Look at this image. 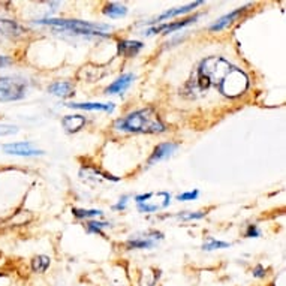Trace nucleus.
Masks as SVG:
<instances>
[{"mask_svg": "<svg viewBox=\"0 0 286 286\" xmlns=\"http://www.w3.org/2000/svg\"><path fill=\"white\" fill-rule=\"evenodd\" d=\"M24 33H26V28L21 24H18L17 21L0 18V35L11 38V39H17V38H21Z\"/></svg>", "mask_w": 286, "mask_h": 286, "instance_id": "nucleus-8", "label": "nucleus"}, {"mask_svg": "<svg viewBox=\"0 0 286 286\" xmlns=\"http://www.w3.org/2000/svg\"><path fill=\"white\" fill-rule=\"evenodd\" d=\"M246 237L252 238V237H260V230L256 225H249L247 231H246Z\"/></svg>", "mask_w": 286, "mask_h": 286, "instance_id": "nucleus-26", "label": "nucleus"}, {"mask_svg": "<svg viewBox=\"0 0 286 286\" xmlns=\"http://www.w3.org/2000/svg\"><path fill=\"white\" fill-rule=\"evenodd\" d=\"M177 149H179V144H176V142H163V144H159L156 149L153 150V153H152V156H150L147 163H149V165H153V163H156V162H160V160H163V159L171 156Z\"/></svg>", "mask_w": 286, "mask_h": 286, "instance_id": "nucleus-9", "label": "nucleus"}, {"mask_svg": "<svg viewBox=\"0 0 286 286\" xmlns=\"http://www.w3.org/2000/svg\"><path fill=\"white\" fill-rule=\"evenodd\" d=\"M12 133H17V128L15 126L0 125V136H8V135H12Z\"/></svg>", "mask_w": 286, "mask_h": 286, "instance_id": "nucleus-25", "label": "nucleus"}, {"mask_svg": "<svg viewBox=\"0 0 286 286\" xmlns=\"http://www.w3.org/2000/svg\"><path fill=\"white\" fill-rule=\"evenodd\" d=\"M247 9V6H243V8H238V9H235V11H233L231 14H226V15H223L222 18H219L214 24H211L210 26V30L211 32H220V30H223L225 27H228L230 24H233L235 20L244 12Z\"/></svg>", "mask_w": 286, "mask_h": 286, "instance_id": "nucleus-12", "label": "nucleus"}, {"mask_svg": "<svg viewBox=\"0 0 286 286\" xmlns=\"http://www.w3.org/2000/svg\"><path fill=\"white\" fill-rule=\"evenodd\" d=\"M109 226V223L106 222H96V220H90L89 225H87V231L89 233H96V234L102 235V228Z\"/></svg>", "mask_w": 286, "mask_h": 286, "instance_id": "nucleus-22", "label": "nucleus"}, {"mask_svg": "<svg viewBox=\"0 0 286 286\" xmlns=\"http://www.w3.org/2000/svg\"><path fill=\"white\" fill-rule=\"evenodd\" d=\"M66 106L74 108V109H84V111H105V112H112L114 111V104H98V102H72L66 104Z\"/></svg>", "mask_w": 286, "mask_h": 286, "instance_id": "nucleus-15", "label": "nucleus"}, {"mask_svg": "<svg viewBox=\"0 0 286 286\" xmlns=\"http://www.w3.org/2000/svg\"><path fill=\"white\" fill-rule=\"evenodd\" d=\"M104 14L111 18H120L128 14V8L120 3H108L104 8Z\"/></svg>", "mask_w": 286, "mask_h": 286, "instance_id": "nucleus-18", "label": "nucleus"}, {"mask_svg": "<svg viewBox=\"0 0 286 286\" xmlns=\"http://www.w3.org/2000/svg\"><path fill=\"white\" fill-rule=\"evenodd\" d=\"M48 267H50V258L48 256L39 255L32 261V268H33L35 273H44V271H47Z\"/></svg>", "mask_w": 286, "mask_h": 286, "instance_id": "nucleus-19", "label": "nucleus"}, {"mask_svg": "<svg viewBox=\"0 0 286 286\" xmlns=\"http://www.w3.org/2000/svg\"><path fill=\"white\" fill-rule=\"evenodd\" d=\"M230 246H231L230 243L217 241V240H214L213 237H208L207 241L203 244V249H204V250H216V249H225V247H230Z\"/></svg>", "mask_w": 286, "mask_h": 286, "instance_id": "nucleus-20", "label": "nucleus"}, {"mask_svg": "<svg viewBox=\"0 0 286 286\" xmlns=\"http://www.w3.org/2000/svg\"><path fill=\"white\" fill-rule=\"evenodd\" d=\"M36 24H44V26H51L68 30L77 35H104V30H111L108 24H96V23H89V21H79V20H39Z\"/></svg>", "mask_w": 286, "mask_h": 286, "instance_id": "nucleus-3", "label": "nucleus"}, {"mask_svg": "<svg viewBox=\"0 0 286 286\" xmlns=\"http://www.w3.org/2000/svg\"><path fill=\"white\" fill-rule=\"evenodd\" d=\"M12 63V60L6 55H0V68H5V66H9Z\"/></svg>", "mask_w": 286, "mask_h": 286, "instance_id": "nucleus-28", "label": "nucleus"}, {"mask_svg": "<svg viewBox=\"0 0 286 286\" xmlns=\"http://www.w3.org/2000/svg\"><path fill=\"white\" fill-rule=\"evenodd\" d=\"M135 203L141 213H156L171 204V195L168 192H149L135 196Z\"/></svg>", "mask_w": 286, "mask_h": 286, "instance_id": "nucleus-5", "label": "nucleus"}, {"mask_svg": "<svg viewBox=\"0 0 286 286\" xmlns=\"http://www.w3.org/2000/svg\"><path fill=\"white\" fill-rule=\"evenodd\" d=\"M198 195H199V192H198V190L184 192V193H182V195H179V196H177V199H179V201H193V199H196V198H198Z\"/></svg>", "mask_w": 286, "mask_h": 286, "instance_id": "nucleus-24", "label": "nucleus"}, {"mask_svg": "<svg viewBox=\"0 0 286 286\" xmlns=\"http://www.w3.org/2000/svg\"><path fill=\"white\" fill-rule=\"evenodd\" d=\"M62 125L66 129V132L74 133V132H78L79 129H82V126L85 125V117L78 116V114L77 116H65L63 120H62Z\"/></svg>", "mask_w": 286, "mask_h": 286, "instance_id": "nucleus-16", "label": "nucleus"}, {"mask_svg": "<svg viewBox=\"0 0 286 286\" xmlns=\"http://www.w3.org/2000/svg\"><path fill=\"white\" fill-rule=\"evenodd\" d=\"M3 152L8 155H14V156H38V155H44L42 150L36 149L32 142H12V144H5L3 146Z\"/></svg>", "mask_w": 286, "mask_h": 286, "instance_id": "nucleus-6", "label": "nucleus"}, {"mask_svg": "<svg viewBox=\"0 0 286 286\" xmlns=\"http://www.w3.org/2000/svg\"><path fill=\"white\" fill-rule=\"evenodd\" d=\"M126 201H128V196H123L122 199H120V203L117 204V206H114L116 210H123V208L126 207Z\"/></svg>", "mask_w": 286, "mask_h": 286, "instance_id": "nucleus-29", "label": "nucleus"}, {"mask_svg": "<svg viewBox=\"0 0 286 286\" xmlns=\"http://www.w3.org/2000/svg\"><path fill=\"white\" fill-rule=\"evenodd\" d=\"M206 214H207V213H204V211H196V213H180V214H177V217L182 219V220H192V219H203Z\"/></svg>", "mask_w": 286, "mask_h": 286, "instance_id": "nucleus-23", "label": "nucleus"}, {"mask_svg": "<svg viewBox=\"0 0 286 286\" xmlns=\"http://www.w3.org/2000/svg\"><path fill=\"white\" fill-rule=\"evenodd\" d=\"M114 128L130 133H160L165 130V125L153 108H144L116 120Z\"/></svg>", "mask_w": 286, "mask_h": 286, "instance_id": "nucleus-2", "label": "nucleus"}, {"mask_svg": "<svg viewBox=\"0 0 286 286\" xmlns=\"http://www.w3.org/2000/svg\"><path fill=\"white\" fill-rule=\"evenodd\" d=\"M135 79L133 74H123L120 78H117L112 84H109L106 87V93L108 95H117V93H123L129 89V85L132 84V81Z\"/></svg>", "mask_w": 286, "mask_h": 286, "instance_id": "nucleus-10", "label": "nucleus"}, {"mask_svg": "<svg viewBox=\"0 0 286 286\" xmlns=\"http://www.w3.org/2000/svg\"><path fill=\"white\" fill-rule=\"evenodd\" d=\"M198 77L203 87L216 85L226 98H238L249 87L247 75L223 57L213 55L203 60L198 69Z\"/></svg>", "mask_w": 286, "mask_h": 286, "instance_id": "nucleus-1", "label": "nucleus"}, {"mask_svg": "<svg viewBox=\"0 0 286 286\" xmlns=\"http://www.w3.org/2000/svg\"><path fill=\"white\" fill-rule=\"evenodd\" d=\"M203 5V2H193V3H189L186 6H182V8H176V9H169L163 14H160L156 18V21H163V20H168V18H173V17H177V15H182V14H186V12H190L192 9H195L196 6ZM153 21V23H156Z\"/></svg>", "mask_w": 286, "mask_h": 286, "instance_id": "nucleus-17", "label": "nucleus"}, {"mask_svg": "<svg viewBox=\"0 0 286 286\" xmlns=\"http://www.w3.org/2000/svg\"><path fill=\"white\" fill-rule=\"evenodd\" d=\"M142 42L139 41H120L119 42V54L125 55V57H135L138 52L142 50Z\"/></svg>", "mask_w": 286, "mask_h": 286, "instance_id": "nucleus-14", "label": "nucleus"}, {"mask_svg": "<svg viewBox=\"0 0 286 286\" xmlns=\"http://www.w3.org/2000/svg\"><path fill=\"white\" fill-rule=\"evenodd\" d=\"M48 92L57 98H69L74 95V85L68 81H59L48 87Z\"/></svg>", "mask_w": 286, "mask_h": 286, "instance_id": "nucleus-13", "label": "nucleus"}, {"mask_svg": "<svg viewBox=\"0 0 286 286\" xmlns=\"http://www.w3.org/2000/svg\"><path fill=\"white\" fill-rule=\"evenodd\" d=\"M163 235L156 231H152V233H147V234L136 235V237H132L129 241H128V247L129 249H150L153 246H156V243L159 240H162Z\"/></svg>", "mask_w": 286, "mask_h": 286, "instance_id": "nucleus-7", "label": "nucleus"}, {"mask_svg": "<svg viewBox=\"0 0 286 286\" xmlns=\"http://www.w3.org/2000/svg\"><path fill=\"white\" fill-rule=\"evenodd\" d=\"M253 276H255V277H264V276H265V270H264L262 265L255 267V270H253Z\"/></svg>", "mask_w": 286, "mask_h": 286, "instance_id": "nucleus-27", "label": "nucleus"}, {"mask_svg": "<svg viewBox=\"0 0 286 286\" xmlns=\"http://www.w3.org/2000/svg\"><path fill=\"white\" fill-rule=\"evenodd\" d=\"M27 81L18 77H0V102H14L26 96Z\"/></svg>", "mask_w": 286, "mask_h": 286, "instance_id": "nucleus-4", "label": "nucleus"}, {"mask_svg": "<svg viewBox=\"0 0 286 286\" xmlns=\"http://www.w3.org/2000/svg\"><path fill=\"white\" fill-rule=\"evenodd\" d=\"M198 17H199V15H195V17L187 18V20H183V21H176V23H169V24H162V26H159V27H153V28L147 30V35H156V33H173V32H176V30H179V28H182V27L187 26V24H190V23H195V21L198 20Z\"/></svg>", "mask_w": 286, "mask_h": 286, "instance_id": "nucleus-11", "label": "nucleus"}, {"mask_svg": "<svg viewBox=\"0 0 286 286\" xmlns=\"http://www.w3.org/2000/svg\"><path fill=\"white\" fill-rule=\"evenodd\" d=\"M72 213L78 219H89V217H96L102 214L101 210H82V208H74Z\"/></svg>", "mask_w": 286, "mask_h": 286, "instance_id": "nucleus-21", "label": "nucleus"}]
</instances>
